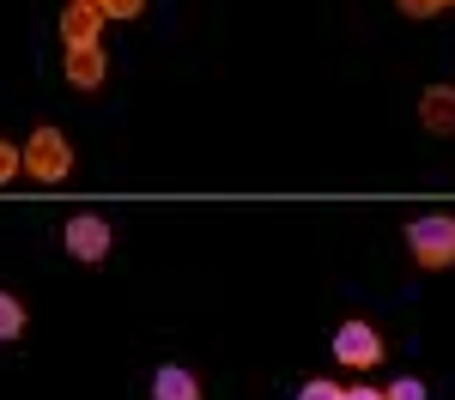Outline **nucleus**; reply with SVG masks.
<instances>
[{"label":"nucleus","mask_w":455,"mask_h":400,"mask_svg":"<svg viewBox=\"0 0 455 400\" xmlns=\"http://www.w3.org/2000/svg\"><path fill=\"white\" fill-rule=\"evenodd\" d=\"M407 249L419 267H450L455 261V218H413L407 224Z\"/></svg>","instance_id":"nucleus-1"},{"label":"nucleus","mask_w":455,"mask_h":400,"mask_svg":"<svg viewBox=\"0 0 455 400\" xmlns=\"http://www.w3.org/2000/svg\"><path fill=\"white\" fill-rule=\"evenodd\" d=\"M347 400H388V395H377V388H352Z\"/></svg>","instance_id":"nucleus-15"},{"label":"nucleus","mask_w":455,"mask_h":400,"mask_svg":"<svg viewBox=\"0 0 455 400\" xmlns=\"http://www.w3.org/2000/svg\"><path fill=\"white\" fill-rule=\"evenodd\" d=\"M19 164H25V152H19L12 140H0V182H12V176H19Z\"/></svg>","instance_id":"nucleus-11"},{"label":"nucleus","mask_w":455,"mask_h":400,"mask_svg":"<svg viewBox=\"0 0 455 400\" xmlns=\"http://www.w3.org/2000/svg\"><path fill=\"white\" fill-rule=\"evenodd\" d=\"M25 170L36 182H61L73 170V145L68 134H55V128H36L31 140H25Z\"/></svg>","instance_id":"nucleus-2"},{"label":"nucleus","mask_w":455,"mask_h":400,"mask_svg":"<svg viewBox=\"0 0 455 400\" xmlns=\"http://www.w3.org/2000/svg\"><path fill=\"white\" fill-rule=\"evenodd\" d=\"M98 25H104V12H98V6H85V0H68V12H61V36H68V49H85V43H98Z\"/></svg>","instance_id":"nucleus-5"},{"label":"nucleus","mask_w":455,"mask_h":400,"mask_svg":"<svg viewBox=\"0 0 455 400\" xmlns=\"http://www.w3.org/2000/svg\"><path fill=\"white\" fill-rule=\"evenodd\" d=\"M443 6H455V0H443Z\"/></svg>","instance_id":"nucleus-17"},{"label":"nucleus","mask_w":455,"mask_h":400,"mask_svg":"<svg viewBox=\"0 0 455 400\" xmlns=\"http://www.w3.org/2000/svg\"><path fill=\"white\" fill-rule=\"evenodd\" d=\"M298 400H347V388H334V382H304Z\"/></svg>","instance_id":"nucleus-13"},{"label":"nucleus","mask_w":455,"mask_h":400,"mask_svg":"<svg viewBox=\"0 0 455 400\" xmlns=\"http://www.w3.org/2000/svg\"><path fill=\"white\" fill-rule=\"evenodd\" d=\"M401 12L407 19H431V12H443V0H401Z\"/></svg>","instance_id":"nucleus-14"},{"label":"nucleus","mask_w":455,"mask_h":400,"mask_svg":"<svg viewBox=\"0 0 455 400\" xmlns=\"http://www.w3.org/2000/svg\"><path fill=\"white\" fill-rule=\"evenodd\" d=\"M61 243H68L73 261H104V255H109V224L98 213H79V218H68Z\"/></svg>","instance_id":"nucleus-3"},{"label":"nucleus","mask_w":455,"mask_h":400,"mask_svg":"<svg viewBox=\"0 0 455 400\" xmlns=\"http://www.w3.org/2000/svg\"><path fill=\"white\" fill-rule=\"evenodd\" d=\"M383 395H388V400H425V382H413V376H401V382H388Z\"/></svg>","instance_id":"nucleus-12"},{"label":"nucleus","mask_w":455,"mask_h":400,"mask_svg":"<svg viewBox=\"0 0 455 400\" xmlns=\"http://www.w3.org/2000/svg\"><path fill=\"white\" fill-rule=\"evenodd\" d=\"M19 333H25V303L0 291V340H19Z\"/></svg>","instance_id":"nucleus-9"},{"label":"nucleus","mask_w":455,"mask_h":400,"mask_svg":"<svg viewBox=\"0 0 455 400\" xmlns=\"http://www.w3.org/2000/svg\"><path fill=\"white\" fill-rule=\"evenodd\" d=\"M85 6H98V0H85Z\"/></svg>","instance_id":"nucleus-16"},{"label":"nucleus","mask_w":455,"mask_h":400,"mask_svg":"<svg viewBox=\"0 0 455 400\" xmlns=\"http://www.w3.org/2000/svg\"><path fill=\"white\" fill-rule=\"evenodd\" d=\"M334 358H340V364H352V370H371V364L383 358V340H377V327L347 322L340 333H334Z\"/></svg>","instance_id":"nucleus-4"},{"label":"nucleus","mask_w":455,"mask_h":400,"mask_svg":"<svg viewBox=\"0 0 455 400\" xmlns=\"http://www.w3.org/2000/svg\"><path fill=\"white\" fill-rule=\"evenodd\" d=\"M419 122L431 128V134H455V91L450 85H431L419 98Z\"/></svg>","instance_id":"nucleus-6"},{"label":"nucleus","mask_w":455,"mask_h":400,"mask_svg":"<svg viewBox=\"0 0 455 400\" xmlns=\"http://www.w3.org/2000/svg\"><path fill=\"white\" fill-rule=\"evenodd\" d=\"M152 400H201V388H195V376H188L182 364H164V370L152 376Z\"/></svg>","instance_id":"nucleus-8"},{"label":"nucleus","mask_w":455,"mask_h":400,"mask_svg":"<svg viewBox=\"0 0 455 400\" xmlns=\"http://www.w3.org/2000/svg\"><path fill=\"white\" fill-rule=\"evenodd\" d=\"M68 85H79V91L104 85V49H98V43H85V49H68Z\"/></svg>","instance_id":"nucleus-7"},{"label":"nucleus","mask_w":455,"mask_h":400,"mask_svg":"<svg viewBox=\"0 0 455 400\" xmlns=\"http://www.w3.org/2000/svg\"><path fill=\"white\" fill-rule=\"evenodd\" d=\"M98 12H104V19H140L146 0H98Z\"/></svg>","instance_id":"nucleus-10"}]
</instances>
